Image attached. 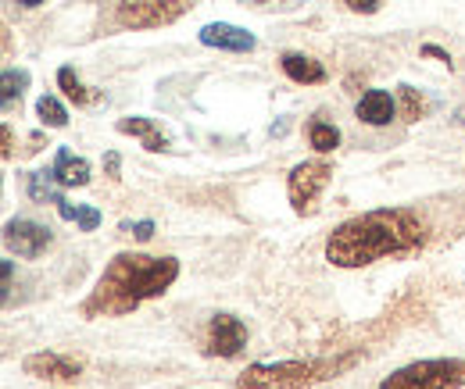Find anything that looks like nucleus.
Segmentation results:
<instances>
[{
    "label": "nucleus",
    "mask_w": 465,
    "mask_h": 389,
    "mask_svg": "<svg viewBox=\"0 0 465 389\" xmlns=\"http://www.w3.org/2000/svg\"><path fill=\"white\" fill-rule=\"evenodd\" d=\"M58 86L64 90V97L68 101H75L79 108H90V104H97L104 93H94V90H86L83 83H79V75H75V68H58Z\"/></svg>",
    "instance_id": "15"
},
{
    "label": "nucleus",
    "mask_w": 465,
    "mask_h": 389,
    "mask_svg": "<svg viewBox=\"0 0 465 389\" xmlns=\"http://www.w3.org/2000/svg\"><path fill=\"white\" fill-rule=\"evenodd\" d=\"M51 239H54V232L47 229V225L33 222V219H11V222L4 225V243H7V250L11 254H18V258H40L47 247H51Z\"/></svg>",
    "instance_id": "7"
},
{
    "label": "nucleus",
    "mask_w": 465,
    "mask_h": 389,
    "mask_svg": "<svg viewBox=\"0 0 465 389\" xmlns=\"http://www.w3.org/2000/svg\"><path fill=\"white\" fill-rule=\"evenodd\" d=\"M104 165H108V175H112V179H118V165H122V161H118V154H115V151H112V154L104 158Z\"/></svg>",
    "instance_id": "25"
},
{
    "label": "nucleus",
    "mask_w": 465,
    "mask_h": 389,
    "mask_svg": "<svg viewBox=\"0 0 465 389\" xmlns=\"http://www.w3.org/2000/svg\"><path fill=\"white\" fill-rule=\"evenodd\" d=\"M308 143L319 151V154H330L341 147V129L330 125V122H312L308 125Z\"/></svg>",
    "instance_id": "16"
},
{
    "label": "nucleus",
    "mask_w": 465,
    "mask_h": 389,
    "mask_svg": "<svg viewBox=\"0 0 465 389\" xmlns=\"http://www.w3.org/2000/svg\"><path fill=\"white\" fill-rule=\"evenodd\" d=\"M36 114H40V122L44 125H51V129H64L68 125V112H64V104H61L58 97H40L36 101Z\"/></svg>",
    "instance_id": "17"
},
{
    "label": "nucleus",
    "mask_w": 465,
    "mask_h": 389,
    "mask_svg": "<svg viewBox=\"0 0 465 389\" xmlns=\"http://www.w3.org/2000/svg\"><path fill=\"white\" fill-rule=\"evenodd\" d=\"M333 179V165L330 161H301L291 168L287 175V197H291V208L297 215H315V204L322 197V190L330 186Z\"/></svg>",
    "instance_id": "6"
},
{
    "label": "nucleus",
    "mask_w": 465,
    "mask_h": 389,
    "mask_svg": "<svg viewBox=\"0 0 465 389\" xmlns=\"http://www.w3.org/2000/svg\"><path fill=\"white\" fill-rule=\"evenodd\" d=\"M115 129L122 136H136L151 154H162V151H169L173 143H169V136L151 122V118H118Z\"/></svg>",
    "instance_id": "12"
},
{
    "label": "nucleus",
    "mask_w": 465,
    "mask_h": 389,
    "mask_svg": "<svg viewBox=\"0 0 465 389\" xmlns=\"http://www.w3.org/2000/svg\"><path fill=\"white\" fill-rule=\"evenodd\" d=\"M430 239L426 222L408 208H380L337 225L326 239V261L333 268H365L383 258H405Z\"/></svg>",
    "instance_id": "1"
},
{
    "label": "nucleus",
    "mask_w": 465,
    "mask_h": 389,
    "mask_svg": "<svg viewBox=\"0 0 465 389\" xmlns=\"http://www.w3.org/2000/svg\"><path fill=\"white\" fill-rule=\"evenodd\" d=\"M197 0H115L118 29H162L179 22Z\"/></svg>",
    "instance_id": "5"
},
{
    "label": "nucleus",
    "mask_w": 465,
    "mask_h": 389,
    "mask_svg": "<svg viewBox=\"0 0 465 389\" xmlns=\"http://www.w3.org/2000/svg\"><path fill=\"white\" fill-rule=\"evenodd\" d=\"M175 278H179V261L169 258V254L165 258L115 254L79 311H83V318H125L140 304L169 293V286Z\"/></svg>",
    "instance_id": "2"
},
{
    "label": "nucleus",
    "mask_w": 465,
    "mask_h": 389,
    "mask_svg": "<svg viewBox=\"0 0 465 389\" xmlns=\"http://www.w3.org/2000/svg\"><path fill=\"white\" fill-rule=\"evenodd\" d=\"M75 225H79L83 232H94V229L101 225V211H97V208H86V204H83V208H79V215H75Z\"/></svg>",
    "instance_id": "21"
},
{
    "label": "nucleus",
    "mask_w": 465,
    "mask_h": 389,
    "mask_svg": "<svg viewBox=\"0 0 465 389\" xmlns=\"http://www.w3.org/2000/svg\"><path fill=\"white\" fill-rule=\"evenodd\" d=\"M247 4H265V0H247Z\"/></svg>",
    "instance_id": "28"
},
{
    "label": "nucleus",
    "mask_w": 465,
    "mask_h": 389,
    "mask_svg": "<svg viewBox=\"0 0 465 389\" xmlns=\"http://www.w3.org/2000/svg\"><path fill=\"white\" fill-rule=\"evenodd\" d=\"M465 357H426L391 372L376 389H462Z\"/></svg>",
    "instance_id": "4"
},
{
    "label": "nucleus",
    "mask_w": 465,
    "mask_h": 389,
    "mask_svg": "<svg viewBox=\"0 0 465 389\" xmlns=\"http://www.w3.org/2000/svg\"><path fill=\"white\" fill-rule=\"evenodd\" d=\"M354 114L365 122V125H391L394 114H398V101L387 93V90H365Z\"/></svg>",
    "instance_id": "11"
},
{
    "label": "nucleus",
    "mask_w": 465,
    "mask_h": 389,
    "mask_svg": "<svg viewBox=\"0 0 465 389\" xmlns=\"http://www.w3.org/2000/svg\"><path fill=\"white\" fill-rule=\"evenodd\" d=\"M25 375L33 379H47V383H75L83 375V365L64 357V354H54V350H40V354H29L22 361Z\"/></svg>",
    "instance_id": "9"
},
{
    "label": "nucleus",
    "mask_w": 465,
    "mask_h": 389,
    "mask_svg": "<svg viewBox=\"0 0 465 389\" xmlns=\"http://www.w3.org/2000/svg\"><path fill=\"white\" fill-rule=\"evenodd\" d=\"M18 4H22V7H40L44 0H18Z\"/></svg>",
    "instance_id": "27"
},
{
    "label": "nucleus",
    "mask_w": 465,
    "mask_h": 389,
    "mask_svg": "<svg viewBox=\"0 0 465 389\" xmlns=\"http://www.w3.org/2000/svg\"><path fill=\"white\" fill-rule=\"evenodd\" d=\"M197 40H201L204 47L232 51V54H247V51H254V47H258V40H254L247 29L230 25V22H212V25H204V29L197 33Z\"/></svg>",
    "instance_id": "10"
},
{
    "label": "nucleus",
    "mask_w": 465,
    "mask_h": 389,
    "mask_svg": "<svg viewBox=\"0 0 465 389\" xmlns=\"http://www.w3.org/2000/svg\"><path fill=\"white\" fill-rule=\"evenodd\" d=\"M243 346H247V326L236 315H215L208 322V336H204L208 357H236Z\"/></svg>",
    "instance_id": "8"
},
{
    "label": "nucleus",
    "mask_w": 465,
    "mask_h": 389,
    "mask_svg": "<svg viewBox=\"0 0 465 389\" xmlns=\"http://www.w3.org/2000/svg\"><path fill=\"white\" fill-rule=\"evenodd\" d=\"M280 64H283V72H287L291 83H301V86H319V83H326V68H322V61H315V57L287 51V54L280 57Z\"/></svg>",
    "instance_id": "13"
},
{
    "label": "nucleus",
    "mask_w": 465,
    "mask_h": 389,
    "mask_svg": "<svg viewBox=\"0 0 465 389\" xmlns=\"http://www.w3.org/2000/svg\"><path fill=\"white\" fill-rule=\"evenodd\" d=\"M25 86H29V72H15V68H7V72H4V108H11L15 97H22Z\"/></svg>",
    "instance_id": "19"
},
{
    "label": "nucleus",
    "mask_w": 465,
    "mask_h": 389,
    "mask_svg": "<svg viewBox=\"0 0 465 389\" xmlns=\"http://www.w3.org/2000/svg\"><path fill=\"white\" fill-rule=\"evenodd\" d=\"M51 175H54L58 186H86L90 182V161L86 158H75L68 147H58Z\"/></svg>",
    "instance_id": "14"
},
{
    "label": "nucleus",
    "mask_w": 465,
    "mask_h": 389,
    "mask_svg": "<svg viewBox=\"0 0 465 389\" xmlns=\"http://www.w3.org/2000/svg\"><path fill=\"white\" fill-rule=\"evenodd\" d=\"M354 15H372L376 7H380V0H344Z\"/></svg>",
    "instance_id": "23"
},
{
    "label": "nucleus",
    "mask_w": 465,
    "mask_h": 389,
    "mask_svg": "<svg viewBox=\"0 0 465 389\" xmlns=\"http://www.w3.org/2000/svg\"><path fill=\"white\" fill-rule=\"evenodd\" d=\"M398 101H401V112H405L408 122H419L426 114V101L411 86H398Z\"/></svg>",
    "instance_id": "20"
},
{
    "label": "nucleus",
    "mask_w": 465,
    "mask_h": 389,
    "mask_svg": "<svg viewBox=\"0 0 465 389\" xmlns=\"http://www.w3.org/2000/svg\"><path fill=\"white\" fill-rule=\"evenodd\" d=\"M122 229H125V232H133V236H136V239H140V243H143V239H151V236H154V222H136V225H122Z\"/></svg>",
    "instance_id": "22"
},
{
    "label": "nucleus",
    "mask_w": 465,
    "mask_h": 389,
    "mask_svg": "<svg viewBox=\"0 0 465 389\" xmlns=\"http://www.w3.org/2000/svg\"><path fill=\"white\" fill-rule=\"evenodd\" d=\"M358 354L344 357H312V361H276V365H251L240 372L236 389H308L315 383L337 379L354 368Z\"/></svg>",
    "instance_id": "3"
},
{
    "label": "nucleus",
    "mask_w": 465,
    "mask_h": 389,
    "mask_svg": "<svg viewBox=\"0 0 465 389\" xmlns=\"http://www.w3.org/2000/svg\"><path fill=\"white\" fill-rule=\"evenodd\" d=\"M29 197L33 200H40V204H58V200H64L58 190H54V175L51 171H36L33 179H29Z\"/></svg>",
    "instance_id": "18"
},
{
    "label": "nucleus",
    "mask_w": 465,
    "mask_h": 389,
    "mask_svg": "<svg viewBox=\"0 0 465 389\" xmlns=\"http://www.w3.org/2000/svg\"><path fill=\"white\" fill-rule=\"evenodd\" d=\"M4 158H11V129L4 125Z\"/></svg>",
    "instance_id": "26"
},
{
    "label": "nucleus",
    "mask_w": 465,
    "mask_h": 389,
    "mask_svg": "<svg viewBox=\"0 0 465 389\" xmlns=\"http://www.w3.org/2000/svg\"><path fill=\"white\" fill-rule=\"evenodd\" d=\"M422 54L440 57V61H448V64H451V57H448V51H440V47H433V44H426V47H422Z\"/></svg>",
    "instance_id": "24"
}]
</instances>
